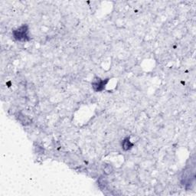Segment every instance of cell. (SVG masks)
<instances>
[{
  "label": "cell",
  "mask_w": 196,
  "mask_h": 196,
  "mask_svg": "<svg viewBox=\"0 0 196 196\" xmlns=\"http://www.w3.org/2000/svg\"><path fill=\"white\" fill-rule=\"evenodd\" d=\"M19 120H20L21 123H22L23 124L27 125L29 123V120H28V117H26L25 116H24L22 114H19Z\"/></svg>",
  "instance_id": "5"
},
{
  "label": "cell",
  "mask_w": 196,
  "mask_h": 196,
  "mask_svg": "<svg viewBox=\"0 0 196 196\" xmlns=\"http://www.w3.org/2000/svg\"><path fill=\"white\" fill-rule=\"evenodd\" d=\"M132 147H133V143L130 141V139H128V138L125 139L123 141V143H122V148H123L124 150H128V149H130Z\"/></svg>",
  "instance_id": "4"
},
{
  "label": "cell",
  "mask_w": 196,
  "mask_h": 196,
  "mask_svg": "<svg viewBox=\"0 0 196 196\" xmlns=\"http://www.w3.org/2000/svg\"><path fill=\"white\" fill-rule=\"evenodd\" d=\"M195 179L194 172L192 171L191 168H187L184 172L182 176V183L183 185H191L192 183V180Z\"/></svg>",
  "instance_id": "2"
},
{
  "label": "cell",
  "mask_w": 196,
  "mask_h": 196,
  "mask_svg": "<svg viewBox=\"0 0 196 196\" xmlns=\"http://www.w3.org/2000/svg\"><path fill=\"white\" fill-rule=\"evenodd\" d=\"M104 171L106 174L109 175L113 172V167L110 165H107L104 167Z\"/></svg>",
  "instance_id": "6"
},
{
  "label": "cell",
  "mask_w": 196,
  "mask_h": 196,
  "mask_svg": "<svg viewBox=\"0 0 196 196\" xmlns=\"http://www.w3.org/2000/svg\"><path fill=\"white\" fill-rule=\"evenodd\" d=\"M13 36L18 41H27L28 38V27L26 25H22L13 31Z\"/></svg>",
  "instance_id": "1"
},
{
  "label": "cell",
  "mask_w": 196,
  "mask_h": 196,
  "mask_svg": "<svg viewBox=\"0 0 196 196\" xmlns=\"http://www.w3.org/2000/svg\"><path fill=\"white\" fill-rule=\"evenodd\" d=\"M108 82V79L105 80H101L100 78H97V79H94V81H93L92 83V86L93 88H94V91H101L104 89L105 87L106 84Z\"/></svg>",
  "instance_id": "3"
}]
</instances>
